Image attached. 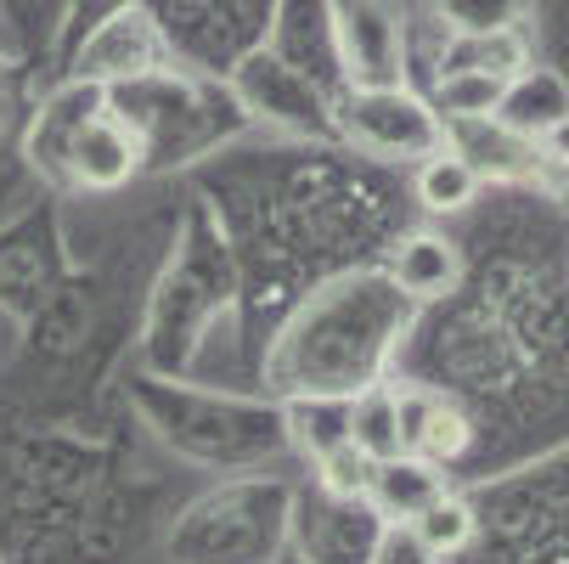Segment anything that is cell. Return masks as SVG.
Here are the masks:
<instances>
[{
	"label": "cell",
	"mask_w": 569,
	"mask_h": 564,
	"mask_svg": "<svg viewBox=\"0 0 569 564\" xmlns=\"http://www.w3.org/2000/svg\"><path fill=\"white\" fill-rule=\"evenodd\" d=\"M412 531L423 536V547L435 553V558H451V553H462L468 542H473V531H479V520H473V508L462 503V497H440V503H429L418 520H412Z\"/></svg>",
	"instance_id": "cell-13"
},
{
	"label": "cell",
	"mask_w": 569,
	"mask_h": 564,
	"mask_svg": "<svg viewBox=\"0 0 569 564\" xmlns=\"http://www.w3.org/2000/svg\"><path fill=\"white\" fill-rule=\"evenodd\" d=\"M345 435L361 457L372 463H389L406 452L400 441V389L395 384H367L361 395H350V418H345Z\"/></svg>",
	"instance_id": "cell-9"
},
{
	"label": "cell",
	"mask_w": 569,
	"mask_h": 564,
	"mask_svg": "<svg viewBox=\"0 0 569 564\" xmlns=\"http://www.w3.org/2000/svg\"><path fill=\"white\" fill-rule=\"evenodd\" d=\"M367 564H440V558L423 547V536L412 531V520H383L378 536H372V547H367Z\"/></svg>",
	"instance_id": "cell-15"
},
{
	"label": "cell",
	"mask_w": 569,
	"mask_h": 564,
	"mask_svg": "<svg viewBox=\"0 0 569 564\" xmlns=\"http://www.w3.org/2000/svg\"><path fill=\"white\" fill-rule=\"evenodd\" d=\"M389 283L406 299H446L462 283V249L440 231H412V237H400L395 255H389Z\"/></svg>",
	"instance_id": "cell-6"
},
{
	"label": "cell",
	"mask_w": 569,
	"mask_h": 564,
	"mask_svg": "<svg viewBox=\"0 0 569 564\" xmlns=\"http://www.w3.org/2000/svg\"><path fill=\"white\" fill-rule=\"evenodd\" d=\"M502 73H485V68H451L440 86H435V113L440 125H457V119H491L497 102H502Z\"/></svg>",
	"instance_id": "cell-11"
},
{
	"label": "cell",
	"mask_w": 569,
	"mask_h": 564,
	"mask_svg": "<svg viewBox=\"0 0 569 564\" xmlns=\"http://www.w3.org/2000/svg\"><path fill=\"white\" fill-rule=\"evenodd\" d=\"M400 389V441L412 457H429V463H457L468 446H473V424L451 407L446 395H423V389Z\"/></svg>",
	"instance_id": "cell-4"
},
{
	"label": "cell",
	"mask_w": 569,
	"mask_h": 564,
	"mask_svg": "<svg viewBox=\"0 0 569 564\" xmlns=\"http://www.w3.org/2000/svg\"><path fill=\"white\" fill-rule=\"evenodd\" d=\"M62 158H68V170H73L79 187L113 192V187H124V181L136 176L141 141H136V130H130L124 119H113V113H86V119L68 130Z\"/></svg>",
	"instance_id": "cell-2"
},
{
	"label": "cell",
	"mask_w": 569,
	"mask_h": 564,
	"mask_svg": "<svg viewBox=\"0 0 569 564\" xmlns=\"http://www.w3.org/2000/svg\"><path fill=\"white\" fill-rule=\"evenodd\" d=\"M479 187H485L479 170L468 165V158H457L451 147L429 152L423 165H418V176H412V192H418V204L429 215H462L479 198Z\"/></svg>",
	"instance_id": "cell-10"
},
{
	"label": "cell",
	"mask_w": 569,
	"mask_h": 564,
	"mask_svg": "<svg viewBox=\"0 0 569 564\" xmlns=\"http://www.w3.org/2000/svg\"><path fill=\"white\" fill-rule=\"evenodd\" d=\"M497 119L525 136V141H541L552 130L569 125V79L552 73V68H519L508 86H502V102H497Z\"/></svg>",
	"instance_id": "cell-5"
},
{
	"label": "cell",
	"mask_w": 569,
	"mask_h": 564,
	"mask_svg": "<svg viewBox=\"0 0 569 564\" xmlns=\"http://www.w3.org/2000/svg\"><path fill=\"white\" fill-rule=\"evenodd\" d=\"M339 34L361 86H400V23L383 0H339Z\"/></svg>",
	"instance_id": "cell-3"
},
{
	"label": "cell",
	"mask_w": 569,
	"mask_h": 564,
	"mask_svg": "<svg viewBox=\"0 0 569 564\" xmlns=\"http://www.w3.org/2000/svg\"><path fill=\"white\" fill-rule=\"evenodd\" d=\"M530 0H435V12L451 34L462 40H497V34H513L519 18H525Z\"/></svg>",
	"instance_id": "cell-12"
},
{
	"label": "cell",
	"mask_w": 569,
	"mask_h": 564,
	"mask_svg": "<svg viewBox=\"0 0 569 564\" xmlns=\"http://www.w3.org/2000/svg\"><path fill=\"white\" fill-rule=\"evenodd\" d=\"M345 130L367 147V152H383V158H406V152H440L446 147V125L440 113L412 97L406 86H361L345 108Z\"/></svg>",
	"instance_id": "cell-1"
},
{
	"label": "cell",
	"mask_w": 569,
	"mask_h": 564,
	"mask_svg": "<svg viewBox=\"0 0 569 564\" xmlns=\"http://www.w3.org/2000/svg\"><path fill=\"white\" fill-rule=\"evenodd\" d=\"M446 497V474L440 463L429 457H412V452H400L389 463L372 468V492H367V508H378L383 520H418L429 503Z\"/></svg>",
	"instance_id": "cell-8"
},
{
	"label": "cell",
	"mask_w": 569,
	"mask_h": 564,
	"mask_svg": "<svg viewBox=\"0 0 569 564\" xmlns=\"http://www.w3.org/2000/svg\"><path fill=\"white\" fill-rule=\"evenodd\" d=\"M372 457H361L350 441L345 446H333V452H321L316 457V486H321V497H339V503H367V492H372Z\"/></svg>",
	"instance_id": "cell-14"
},
{
	"label": "cell",
	"mask_w": 569,
	"mask_h": 564,
	"mask_svg": "<svg viewBox=\"0 0 569 564\" xmlns=\"http://www.w3.org/2000/svg\"><path fill=\"white\" fill-rule=\"evenodd\" d=\"M446 147L457 158H468V165L479 170V181L485 176H530L536 170V141L513 136L497 113L491 119H457V125H446Z\"/></svg>",
	"instance_id": "cell-7"
}]
</instances>
